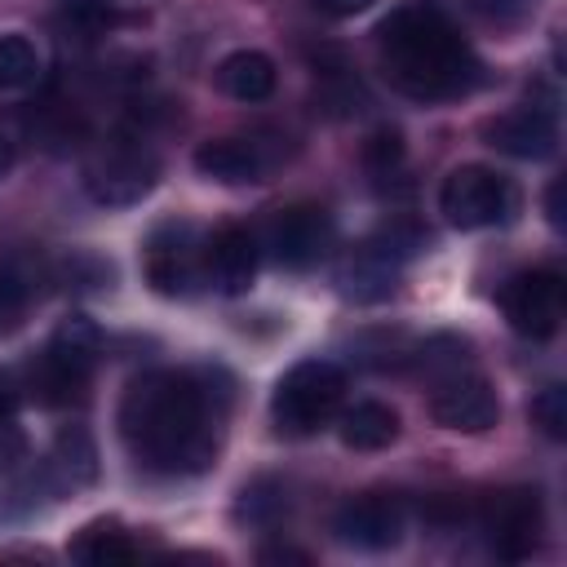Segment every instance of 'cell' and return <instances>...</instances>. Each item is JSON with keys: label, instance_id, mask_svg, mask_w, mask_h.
Returning a JSON list of instances; mask_svg holds the SVG:
<instances>
[{"label": "cell", "instance_id": "obj_1", "mask_svg": "<svg viewBox=\"0 0 567 567\" xmlns=\"http://www.w3.org/2000/svg\"><path fill=\"white\" fill-rule=\"evenodd\" d=\"M120 439L151 474H204L221 447L226 390L208 372H142L120 399Z\"/></svg>", "mask_w": 567, "mask_h": 567}, {"label": "cell", "instance_id": "obj_2", "mask_svg": "<svg viewBox=\"0 0 567 567\" xmlns=\"http://www.w3.org/2000/svg\"><path fill=\"white\" fill-rule=\"evenodd\" d=\"M377 35H381L385 80L399 93L416 97V102L461 97V93H470L478 84V58L456 35V27L447 22V13L434 9L430 0L399 4L381 22Z\"/></svg>", "mask_w": 567, "mask_h": 567}, {"label": "cell", "instance_id": "obj_3", "mask_svg": "<svg viewBox=\"0 0 567 567\" xmlns=\"http://www.w3.org/2000/svg\"><path fill=\"white\" fill-rule=\"evenodd\" d=\"M341 399H346V372L328 359H301L279 377L270 394L275 430L288 439H306L337 416Z\"/></svg>", "mask_w": 567, "mask_h": 567}, {"label": "cell", "instance_id": "obj_4", "mask_svg": "<svg viewBox=\"0 0 567 567\" xmlns=\"http://www.w3.org/2000/svg\"><path fill=\"white\" fill-rule=\"evenodd\" d=\"M84 190L93 204L106 208H128L142 204L155 182H159V159L151 146H142L137 137H106L93 146V155L84 159Z\"/></svg>", "mask_w": 567, "mask_h": 567}, {"label": "cell", "instance_id": "obj_5", "mask_svg": "<svg viewBox=\"0 0 567 567\" xmlns=\"http://www.w3.org/2000/svg\"><path fill=\"white\" fill-rule=\"evenodd\" d=\"M421 235L416 230H403V226H390L372 239H363L359 248H350L337 266V288L341 297L350 301H385L399 284V270L408 261V252H416Z\"/></svg>", "mask_w": 567, "mask_h": 567}, {"label": "cell", "instance_id": "obj_6", "mask_svg": "<svg viewBox=\"0 0 567 567\" xmlns=\"http://www.w3.org/2000/svg\"><path fill=\"white\" fill-rule=\"evenodd\" d=\"M514 204H518L514 186H509L501 173L483 168V164H461V168H452V173L443 177V186H439V208H443V217H447L456 230L501 226V221H509Z\"/></svg>", "mask_w": 567, "mask_h": 567}, {"label": "cell", "instance_id": "obj_7", "mask_svg": "<svg viewBox=\"0 0 567 567\" xmlns=\"http://www.w3.org/2000/svg\"><path fill=\"white\" fill-rule=\"evenodd\" d=\"M146 279L164 297H186L204 279V239L190 221H164L146 239Z\"/></svg>", "mask_w": 567, "mask_h": 567}, {"label": "cell", "instance_id": "obj_8", "mask_svg": "<svg viewBox=\"0 0 567 567\" xmlns=\"http://www.w3.org/2000/svg\"><path fill=\"white\" fill-rule=\"evenodd\" d=\"M501 310L518 337L545 341L563 323V279L554 270H518L501 288Z\"/></svg>", "mask_w": 567, "mask_h": 567}, {"label": "cell", "instance_id": "obj_9", "mask_svg": "<svg viewBox=\"0 0 567 567\" xmlns=\"http://www.w3.org/2000/svg\"><path fill=\"white\" fill-rule=\"evenodd\" d=\"M483 532L501 558H527L545 532V505L536 487H505L492 492L483 505Z\"/></svg>", "mask_w": 567, "mask_h": 567}, {"label": "cell", "instance_id": "obj_10", "mask_svg": "<svg viewBox=\"0 0 567 567\" xmlns=\"http://www.w3.org/2000/svg\"><path fill=\"white\" fill-rule=\"evenodd\" d=\"M430 416L434 425L443 430H456V434H483L501 421V399L496 390L474 377V372H452L434 385L430 394Z\"/></svg>", "mask_w": 567, "mask_h": 567}, {"label": "cell", "instance_id": "obj_11", "mask_svg": "<svg viewBox=\"0 0 567 567\" xmlns=\"http://www.w3.org/2000/svg\"><path fill=\"white\" fill-rule=\"evenodd\" d=\"M266 244H270V257L279 266L306 270L332 248V217L319 204H292L270 221Z\"/></svg>", "mask_w": 567, "mask_h": 567}, {"label": "cell", "instance_id": "obj_12", "mask_svg": "<svg viewBox=\"0 0 567 567\" xmlns=\"http://www.w3.org/2000/svg\"><path fill=\"white\" fill-rule=\"evenodd\" d=\"M332 532L341 545H354V549H394L403 540V505L390 501V496H350L337 514H332Z\"/></svg>", "mask_w": 567, "mask_h": 567}, {"label": "cell", "instance_id": "obj_13", "mask_svg": "<svg viewBox=\"0 0 567 567\" xmlns=\"http://www.w3.org/2000/svg\"><path fill=\"white\" fill-rule=\"evenodd\" d=\"M483 137L487 146H496L501 155L514 159H545L558 146V124L545 106H509L492 120H483Z\"/></svg>", "mask_w": 567, "mask_h": 567}, {"label": "cell", "instance_id": "obj_14", "mask_svg": "<svg viewBox=\"0 0 567 567\" xmlns=\"http://www.w3.org/2000/svg\"><path fill=\"white\" fill-rule=\"evenodd\" d=\"M252 275H257V239L244 226H221L204 244V279H213L217 292L239 297L252 288Z\"/></svg>", "mask_w": 567, "mask_h": 567}, {"label": "cell", "instance_id": "obj_15", "mask_svg": "<svg viewBox=\"0 0 567 567\" xmlns=\"http://www.w3.org/2000/svg\"><path fill=\"white\" fill-rule=\"evenodd\" d=\"M195 168L208 182L221 186H244V182H261L266 177V159L257 151V142H239V137H213L195 146Z\"/></svg>", "mask_w": 567, "mask_h": 567}, {"label": "cell", "instance_id": "obj_16", "mask_svg": "<svg viewBox=\"0 0 567 567\" xmlns=\"http://www.w3.org/2000/svg\"><path fill=\"white\" fill-rule=\"evenodd\" d=\"M89 377H93V372L66 363L58 350L44 346V350L31 359V368H27V390H31V399L44 403V408H66V403L84 399Z\"/></svg>", "mask_w": 567, "mask_h": 567}, {"label": "cell", "instance_id": "obj_17", "mask_svg": "<svg viewBox=\"0 0 567 567\" xmlns=\"http://www.w3.org/2000/svg\"><path fill=\"white\" fill-rule=\"evenodd\" d=\"M75 563H89V567H111V563H133L142 558V545L137 536L120 523V518H93L84 523L75 536H71V549H66Z\"/></svg>", "mask_w": 567, "mask_h": 567}, {"label": "cell", "instance_id": "obj_18", "mask_svg": "<svg viewBox=\"0 0 567 567\" xmlns=\"http://www.w3.org/2000/svg\"><path fill=\"white\" fill-rule=\"evenodd\" d=\"M213 84L235 102H261L275 93V62L257 49H235L217 62Z\"/></svg>", "mask_w": 567, "mask_h": 567}, {"label": "cell", "instance_id": "obj_19", "mask_svg": "<svg viewBox=\"0 0 567 567\" xmlns=\"http://www.w3.org/2000/svg\"><path fill=\"white\" fill-rule=\"evenodd\" d=\"M337 434L354 452H381V447H390L399 439V412L390 403L363 399V403H354V408H346L337 416Z\"/></svg>", "mask_w": 567, "mask_h": 567}, {"label": "cell", "instance_id": "obj_20", "mask_svg": "<svg viewBox=\"0 0 567 567\" xmlns=\"http://www.w3.org/2000/svg\"><path fill=\"white\" fill-rule=\"evenodd\" d=\"M44 474H49L58 487H89V483L97 478V447H93V439H89L84 425L58 430L53 456H49Z\"/></svg>", "mask_w": 567, "mask_h": 567}, {"label": "cell", "instance_id": "obj_21", "mask_svg": "<svg viewBox=\"0 0 567 567\" xmlns=\"http://www.w3.org/2000/svg\"><path fill=\"white\" fill-rule=\"evenodd\" d=\"M40 261L22 257V252H4L0 257V323H18V315L40 297Z\"/></svg>", "mask_w": 567, "mask_h": 567}, {"label": "cell", "instance_id": "obj_22", "mask_svg": "<svg viewBox=\"0 0 567 567\" xmlns=\"http://www.w3.org/2000/svg\"><path fill=\"white\" fill-rule=\"evenodd\" d=\"M40 75V53L27 35H0V93L27 89Z\"/></svg>", "mask_w": 567, "mask_h": 567}, {"label": "cell", "instance_id": "obj_23", "mask_svg": "<svg viewBox=\"0 0 567 567\" xmlns=\"http://www.w3.org/2000/svg\"><path fill=\"white\" fill-rule=\"evenodd\" d=\"M284 505H288V501H284V487H279L275 478H257V483H248V487L239 492V509H235V514H239L244 523H257V527H261V523H275V518L284 514Z\"/></svg>", "mask_w": 567, "mask_h": 567}, {"label": "cell", "instance_id": "obj_24", "mask_svg": "<svg viewBox=\"0 0 567 567\" xmlns=\"http://www.w3.org/2000/svg\"><path fill=\"white\" fill-rule=\"evenodd\" d=\"M532 421L549 434V439H567V390L563 385H545L532 399Z\"/></svg>", "mask_w": 567, "mask_h": 567}, {"label": "cell", "instance_id": "obj_25", "mask_svg": "<svg viewBox=\"0 0 567 567\" xmlns=\"http://www.w3.org/2000/svg\"><path fill=\"white\" fill-rule=\"evenodd\" d=\"M465 4H470L474 18H483L492 27H518V22H527L536 13L540 0H465Z\"/></svg>", "mask_w": 567, "mask_h": 567}, {"label": "cell", "instance_id": "obj_26", "mask_svg": "<svg viewBox=\"0 0 567 567\" xmlns=\"http://www.w3.org/2000/svg\"><path fill=\"white\" fill-rule=\"evenodd\" d=\"M399 159H403V142H399V133H394V128H381V133L368 142V168H372L377 177H385L390 168H399Z\"/></svg>", "mask_w": 567, "mask_h": 567}, {"label": "cell", "instance_id": "obj_27", "mask_svg": "<svg viewBox=\"0 0 567 567\" xmlns=\"http://www.w3.org/2000/svg\"><path fill=\"white\" fill-rule=\"evenodd\" d=\"M18 461H27V434L9 412V416H0V474L13 470Z\"/></svg>", "mask_w": 567, "mask_h": 567}, {"label": "cell", "instance_id": "obj_28", "mask_svg": "<svg viewBox=\"0 0 567 567\" xmlns=\"http://www.w3.org/2000/svg\"><path fill=\"white\" fill-rule=\"evenodd\" d=\"M310 4L328 18H354V13H368L377 0H310Z\"/></svg>", "mask_w": 567, "mask_h": 567}, {"label": "cell", "instance_id": "obj_29", "mask_svg": "<svg viewBox=\"0 0 567 567\" xmlns=\"http://www.w3.org/2000/svg\"><path fill=\"white\" fill-rule=\"evenodd\" d=\"M18 408V385H13V377L0 368V416H9Z\"/></svg>", "mask_w": 567, "mask_h": 567}, {"label": "cell", "instance_id": "obj_30", "mask_svg": "<svg viewBox=\"0 0 567 567\" xmlns=\"http://www.w3.org/2000/svg\"><path fill=\"white\" fill-rule=\"evenodd\" d=\"M257 558H261V563H288V558H292V563H310V554H301V549H288V545H284V549H261Z\"/></svg>", "mask_w": 567, "mask_h": 567}, {"label": "cell", "instance_id": "obj_31", "mask_svg": "<svg viewBox=\"0 0 567 567\" xmlns=\"http://www.w3.org/2000/svg\"><path fill=\"white\" fill-rule=\"evenodd\" d=\"M558 195H563V182H549V190H545V213H549V221H554V226H563V208H558Z\"/></svg>", "mask_w": 567, "mask_h": 567}, {"label": "cell", "instance_id": "obj_32", "mask_svg": "<svg viewBox=\"0 0 567 567\" xmlns=\"http://www.w3.org/2000/svg\"><path fill=\"white\" fill-rule=\"evenodd\" d=\"M13 164V146H9V137H4V128H0V173Z\"/></svg>", "mask_w": 567, "mask_h": 567}]
</instances>
